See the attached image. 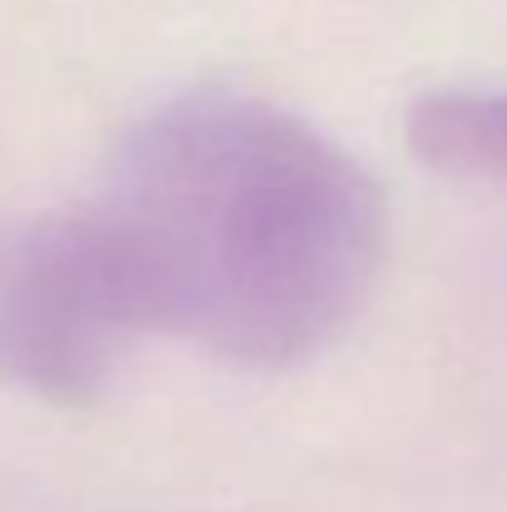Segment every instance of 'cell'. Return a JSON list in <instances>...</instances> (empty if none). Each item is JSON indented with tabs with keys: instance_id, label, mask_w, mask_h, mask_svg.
Wrapping results in <instances>:
<instances>
[{
	"instance_id": "cell-1",
	"label": "cell",
	"mask_w": 507,
	"mask_h": 512,
	"mask_svg": "<svg viewBox=\"0 0 507 512\" xmlns=\"http://www.w3.org/2000/svg\"><path fill=\"white\" fill-rule=\"evenodd\" d=\"M95 204L135 254L155 334L239 368L319 358L388 259L373 174L244 90H189L135 120Z\"/></svg>"
},
{
	"instance_id": "cell-2",
	"label": "cell",
	"mask_w": 507,
	"mask_h": 512,
	"mask_svg": "<svg viewBox=\"0 0 507 512\" xmlns=\"http://www.w3.org/2000/svg\"><path fill=\"white\" fill-rule=\"evenodd\" d=\"M155 334L150 294L110 214L0 224V378L50 403H90Z\"/></svg>"
},
{
	"instance_id": "cell-3",
	"label": "cell",
	"mask_w": 507,
	"mask_h": 512,
	"mask_svg": "<svg viewBox=\"0 0 507 512\" xmlns=\"http://www.w3.org/2000/svg\"><path fill=\"white\" fill-rule=\"evenodd\" d=\"M403 140L428 170L507 189V90H428L408 105Z\"/></svg>"
}]
</instances>
